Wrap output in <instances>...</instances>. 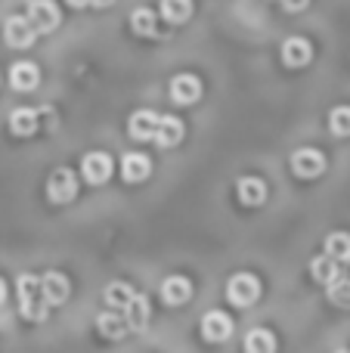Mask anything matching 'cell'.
Returning <instances> with one entry per match:
<instances>
[{"label":"cell","instance_id":"obj_1","mask_svg":"<svg viewBox=\"0 0 350 353\" xmlns=\"http://www.w3.org/2000/svg\"><path fill=\"white\" fill-rule=\"evenodd\" d=\"M16 294H19V313L28 323H43L50 313V304L43 301V288H41V276L34 273H22L16 279Z\"/></svg>","mask_w":350,"mask_h":353},{"label":"cell","instance_id":"obj_2","mask_svg":"<svg viewBox=\"0 0 350 353\" xmlns=\"http://www.w3.org/2000/svg\"><path fill=\"white\" fill-rule=\"evenodd\" d=\"M227 298H229V304H236V307H251L254 301L260 298V282H258V276H251V273H236L233 279L227 282Z\"/></svg>","mask_w":350,"mask_h":353},{"label":"cell","instance_id":"obj_3","mask_svg":"<svg viewBox=\"0 0 350 353\" xmlns=\"http://www.w3.org/2000/svg\"><path fill=\"white\" fill-rule=\"evenodd\" d=\"M47 195L53 205H68L78 195V176L72 168H56L47 180Z\"/></svg>","mask_w":350,"mask_h":353},{"label":"cell","instance_id":"obj_4","mask_svg":"<svg viewBox=\"0 0 350 353\" xmlns=\"http://www.w3.org/2000/svg\"><path fill=\"white\" fill-rule=\"evenodd\" d=\"M37 37V28L31 25L28 16H10L3 22V41L12 50H28Z\"/></svg>","mask_w":350,"mask_h":353},{"label":"cell","instance_id":"obj_5","mask_svg":"<svg viewBox=\"0 0 350 353\" xmlns=\"http://www.w3.org/2000/svg\"><path fill=\"white\" fill-rule=\"evenodd\" d=\"M291 171H295V176H301V180H316V176L326 171V155L310 146L295 149L291 152Z\"/></svg>","mask_w":350,"mask_h":353},{"label":"cell","instance_id":"obj_6","mask_svg":"<svg viewBox=\"0 0 350 353\" xmlns=\"http://www.w3.org/2000/svg\"><path fill=\"white\" fill-rule=\"evenodd\" d=\"M158 124H161V115H158V112L140 109V112H134V115H130L127 134H130V140H136V143H155Z\"/></svg>","mask_w":350,"mask_h":353},{"label":"cell","instance_id":"obj_7","mask_svg":"<svg viewBox=\"0 0 350 353\" xmlns=\"http://www.w3.org/2000/svg\"><path fill=\"white\" fill-rule=\"evenodd\" d=\"M28 19L37 28V34H50L59 25V6L53 0H31L28 3Z\"/></svg>","mask_w":350,"mask_h":353},{"label":"cell","instance_id":"obj_8","mask_svg":"<svg viewBox=\"0 0 350 353\" xmlns=\"http://www.w3.org/2000/svg\"><path fill=\"white\" fill-rule=\"evenodd\" d=\"M81 176H84L90 186H103L112 176V159L105 152H87L81 159Z\"/></svg>","mask_w":350,"mask_h":353},{"label":"cell","instance_id":"obj_9","mask_svg":"<svg viewBox=\"0 0 350 353\" xmlns=\"http://www.w3.org/2000/svg\"><path fill=\"white\" fill-rule=\"evenodd\" d=\"M229 335H233V319H229L223 310H208L202 316V338L205 341L223 344Z\"/></svg>","mask_w":350,"mask_h":353},{"label":"cell","instance_id":"obj_10","mask_svg":"<svg viewBox=\"0 0 350 353\" xmlns=\"http://www.w3.org/2000/svg\"><path fill=\"white\" fill-rule=\"evenodd\" d=\"M198 97H202V81L196 74H177L171 81V99L177 105H192L198 103Z\"/></svg>","mask_w":350,"mask_h":353},{"label":"cell","instance_id":"obj_11","mask_svg":"<svg viewBox=\"0 0 350 353\" xmlns=\"http://www.w3.org/2000/svg\"><path fill=\"white\" fill-rule=\"evenodd\" d=\"M41 288H43V301H47L50 307H59L68 301V292H72V285H68V279L62 273H56V270H50V273L41 276Z\"/></svg>","mask_w":350,"mask_h":353},{"label":"cell","instance_id":"obj_12","mask_svg":"<svg viewBox=\"0 0 350 353\" xmlns=\"http://www.w3.org/2000/svg\"><path fill=\"white\" fill-rule=\"evenodd\" d=\"M236 195H239L242 205L258 208L267 201V183L260 180V176H242V180L236 183Z\"/></svg>","mask_w":350,"mask_h":353},{"label":"cell","instance_id":"obj_13","mask_svg":"<svg viewBox=\"0 0 350 353\" xmlns=\"http://www.w3.org/2000/svg\"><path fill=\"white\" fill-rule=\"evenodd\" d=\"M161 298L171 307L186 304V301L192 298V282L186 279V276H167V279L161 282Z\"/></svg>","mask_w":350,"mask_h":353},{"label":"cell","instance_id":"obj_14","mask_svg":"<svg viewBox=\"0 0 350 353\" xmlns=\"http://www.w3.org/2000/svg\"><path fill=\"white\" fill-rule=\"evenodd\" d=\"M96 332L103 338H109V341H121V338L130 332V325H127V319H124V313L105 310L96 316Z\"/></svg>","mask_w":350,"mask_h":353},{"label":"cell","instance_id":"obj_15","mask_svg":"<svg viewBox=\"0 0 350 353\" xmlns=\"http://www.w3.org/2000/svg\"><path fill=\"white\" fill-rule=\"evenodd\" d=\"M310 59H313L310 41H304V37H289V41L282 43V62L289 68H301V65H307Z\"/></svg>","mask_w":350,"mask_h":353},{"label":"cell","instance_id":"obj_16","mask_svg":"<svg viewBox=\"0 0 350 353\" xmlns=\"http://www.w3.org/2000/svg\"><path fill=\"white\" fill-rule=\"evenodd\" d=\"M121 313H124V319H127L130 332H143L149 325V316H152V310H149V298L146 294H134V301H130Z\"/></svg>","mask_w":350,"mask_h":353},{"label":"cell","instance_id":"obj_17","mask_svg":"<svg viewBox=\"0 0 350 353\" xmlns=\"http://www.w3.org/2000/svg\"><path fill=\"white\" fill-rule=\"evenodd\" d=\"M183 121L174 115H161V124H158V134H155V146L161 149H174L180 140H183Z\"/></svg>","mask_w":350,"mask_h":353},{"label":"cell","instance_id":"obj_18","mask_svg":"<svg viewBox=\"0 0 350 353\" xmlns=\"http://www.w3.org/2000/svg\"><path fill=\"white\" fill-rule=\"evenodd\" d=\"M10 84L12 90H34L41 84V72H37L34 62H16L10 68Z\"/></svg>","mask_w":350,"mask_h":353},{"label":"cell","instance_id":"obj_19","mask_svg":"<svg viewBox=\"0 0 350 353\" xmlns=\"http://www.w3.org/2000/svg\"><path fill=\"white\" fill-rule=\"evenodd\" d=\"M149 171H152V161L143 152H130L121 159V176L127 183H143L149 176Z\"/></svg>","mask_w":350,"mask_h":353},{"label":"cell","instance_id":"obj_20","mask_svg":"<svg viewBox=\"0 0 350 353\" xmlns=\"http://www.w3.org/2000/svg\"><path fill=\"white\" fill-rule=\"evenodd\" d=\"M37 121H41V112L37 109H16L10 115V130L16 137H31L37 128H41Z\"/></svg>","mask_w":350,"mask_h":353},{"label":"cell","instance_id":"obj_21","mask_svg":"<svg viewBox=\"0 0 350 353\" xmlns=\"http://www.w3.org/2000/svg\"><path fill=\"white\" fill-rule=\"evenodd\" d=\"M310 276H313L316 282H322V285H332L335 279L341 276V263L338 261H332L329 254H322V257H316L313 263H310Z\"/></svg>","mask_w":350,"mask_h":353},{"label":"cell","instance_id":"obj_22","mask_svg":"<svg viewBox=\"0 0 350 353\" xmlns=\"http://www.w3.org/2000/svg\"><path fill=\"white\" fill-rule=\"evenodd\" d=\"M245 353H276V335L267 329H251L245 335Z\"/></svg>","mask_w":350,"mask_h":353},{"label":"cell","instance_id":"obj_23","mask_svg":"<svg viewBox=\"0 0 350 353\" xmlns=\"http://www.w3.org/2000/svg\"><path fill=\"white\" fill-rule=\"evenodd\" d=\"M134 288L127 285V282H112L109 288H105V304H109V310H124V307L134 301Z\"/></svg>","mask_w":350,"mask_h":353},{"label":"cell","instance_id":"obj_24","mask_svg":"<svg viewBox=\"0 0 350 353\" xmlns=\"http://www.w3.org/2000/svg\"><path fill=\"white\" fill-rule=\"evenodd\" d=\"M326 254L338 263L350 261V236L347 232H329L326 236Z\"/></svg>","mask_w":350,"mask_h":353},{"label":"cell","instance_id":"obj_25","mask_svg":"<svg viewBox=\"0 0 350 353\" xmlns=\"http://www.w3.org/2000/svg\"><path fill=\"white\" fill-rule=\"evenodd\" d=\"M161 16L171 25H183L192 16V0H161Z\"/></svg>","mask_w":350,"mask_h":353},{"label":"cell","instance_id":"obj_26","mask_svg":"<svg viewBox=\"0 0 350 353\" xmlns=\"http://www.w3.org/2000/svg\"><path fill=\"white\" fill-rule=\"evenodd\" d=\"M130 28L136 31V34L143 37H155L158 31H155V12L146 10V6H140V10L130 12Z\"/></svg>","mask_w":350,"mask_h":353},{"label":"cell","instance_id":"obj_27","mask_svg":"<svg viewBox=\"0 0 350 353\" xmlns=\"http://www.w3.org/2000/svg\"><path fill=\"white\" fill-rule=\"evenodd\" d=\"M329 301L338 307H350V276L341 273L338 279L329 285Z\"/></svg>","mask_w":350,"mask_h":353},{"label":"cell","instance_id":"obj_28","mask_svg":"<svg viewBox=\"0 0 350 353\" xmlns=\"http://www.w3.org/2000/svg\"><path fill=\"white\" fill-rule=\"evenodd\" d=\"M329 128L335 137H350V105H338L329 115Z\"/></svg>","mask_w":350,"mask_h":353},{"label":"cell","instance_id":"obj_29","mask_svg":"<svg viewBox=\"0 0 350 353\" xmlns=\"http://www.w3.org/2000/svg\"><path fill=\"white\" fill-rule=\"evenodd\" d=\"M65 3L74 6V10H81V6H99V10H103V6H112L115 0H65Z\"/></svg>","mask_w":350,"mask_h":353},{"label":"cell","instance_id":"obj_30","mask_svg":"<svg viewBox=\"0 0 350 353\" xmlns=\"http://www.w3.org/2000/svg\"><path fill=\"white\" fill-rule=\"evenodd\" d=\"M279 3H282L289 12H301V10H307L310 0H279Z\"/></svg>","mask_w":350,"mask_h":353},{"label":"cell","instance_id":"obj_31","mask_svg":"<svg viewBox=\"0 0 350 353\" xmlns=\"http://www.w3.org/2000/svg\"><path fill=\"white\" fill-rule=\"evenodd\" d=\"M3 298H6V285H3V279H0V304H3Z\"/></svg>","mask_w":350,"mask_h":353},{"label":"cell","instance_id":"obj_32","mask_svg":"<svg viewBox=\"0 0 350 353\" xmlns=\"http://www.w3.org/2000/svg\"><path fill=\"white\" fill-rule=\"evenodd\" d=\"M335 353H347V350H335Z\"/></svg>","mask_w":350,"mask_h":353}]
</instances>
